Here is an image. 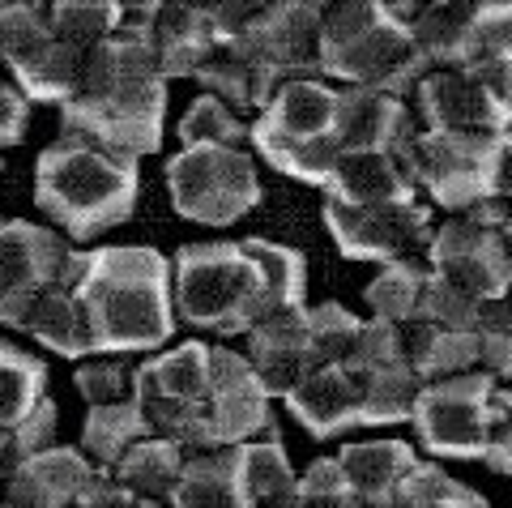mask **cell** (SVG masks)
Here are the masks:
<instances>
[{"instance_id": "2", "label": "cell", "mask_w": 512, "mask_h": 508, "mask_svg": "<svg viewBox=\"0 0 512 508\" xmlns=\"http://www.w3.org/2000/svg\"><path fill=\"white\" fill-rule=\"evenodd\" d=\"M419 380L406 368L402 329L384 321H363L359 346L346 359L316 363L282 393L291 419L316 440H329L346 427L410 423Z\"/></svg>"}, {"instance_id": "32", "label": "cell", "mask_w": 512, "mask_h": 508, "mask_svg": "<svg viewBox=\"0 0 512 508\" xmlns=\"http://www.w3.org/2000/svg\"><path fill=\"white\" fill-rule=\"evenodd\" d=\"M235 453H239V487L248 496V508H291L295 470L278 436L235 444Z\"/></svg>"}, {"instance_id": "39", "label": "cell", "mask_w": 512, "mask_h": 508, "mask_svg": "<svg viewBox=\"0 0 512 508\" xmlns=\"http://www.w3.org/2000/svg\"><path fill=\"white\" fill-rule=\"evenodd\" d=\"M52 9V30L64 39V43H73V47H82V52H90V47H99L107 35H116V26H120V5H111V0H60V5H47Z\"/></svg>"}, {"instance_id": "5", "label": "cell", "mask_w": 512, "mask_h": 508, "mask_svg": "<svg viewBox=\"0 0 512 508\" xmlns=\"http://www.w3.org/2000/svg\"><path fill=\"white\" fill-rule=\"evenodd\" d=\"M427 69L431 65L423 60L414 35L389 18L380 0H346V5L320 9V77H338L342 86L406 99Z\"/></svg>"}, {"instance_id": "10", "label": "cell", "mask_w": 512, "mask_h": 508, "mask_svg": "<svg viewBox=\"0 0 512 508\" xmlns=\"http://www.w3.org/2000/svg\"><path fill=\"white\" fill-rule=\"evenodd\" d=\"M210 389V346L180 342L171 351L137 363V393L133 402L146 419L150 436H163L180 444L184 453L197 449L201 432V406Z\"/></svg>"}, {"instance_id": "7", "label": "cell", "mask_w": 512, "mask_h": 508, "mask_svg": "<svg viewBox=\"0 0 512 508\" xmlns=\"http://www.w3.org/2000/svg\"><path fill=\"white\" fill-rule=\"evenodd\" d=\"M402 163L414 188L440 210L466 214L474 205L504 197L508 201V133H427L414 129L402 146Z\"/></svg>"}, {"instance_id": "47", "label": "cell", "mask_w": 512, "mask_h": 508, "mask_svg": "<svg viewBox=\"0 0 512 508\" xmlns=\"http://www.w3.org/2000/svg\"><path fill=\"white\" fill-rule=\"evenodd\" d=\"M0 508H13V504H0Z\"/></svg>"}, {"instance_id": "9", "label": "cell", "mask_w": 512, "mask_h": 508, "mask_svg": "<svg viewBox=\"0 0 512 508\" xmlns=\"http://www.w3.org/2000/svg\"><path fill=\"white\" fill-rule=\"evenodd\" d=\"M167 188L175 214L205 227H231L261 205V176L248 150H180L167 163Z\"/></svg>"}, {"instance_id": "21", "label": "cell", "mask_w": 512, "mask_h": 508, "mask_svg": "<svg viewBox=\"0 0 512 508\" xmlns=\"http://www.w3.org/2000/svg\"><path fill=\"white\" fill-rule=\"evenodd\" d=\"M244 338H248L244 359L252 363V372L265 385L269 398H274V393L282 398V393L308 372V321H303V308L299 312H269Z\"/></svg>"}, {"instance_id": "46", "label": "cell", "mask_w": 512, "mask_h": 508, "mask_svg": "<svg viewBox=\"0 0 512 508\" xmlns=\"http://www.w3.org/2000/svg\"><path fill=\"white\" fill-rule=\"evenodd\" d=\"M128 508H167V504H154V500H133Z\"/></svg>"}, {"instance_id": "40", "label": "cell", "mask_w": 512, "mask_h": 508, "mask_svg": "<svg viewBox=\"0 0 512 508\" xmlns=\"http://www.w3.org/2000/svg\"><path fill=\"white\" fill-rule=\"evenodd\" d=\"M291 508H367V504L346 487L338 457H316L308 470L295 474Z\"/></svg>"}, {"instance_id": "28", "label": "cell", "mask_w": 512, "mask_h": 508, "mask_svg": "<svg viewBox=\"0 0 512 508\" xmlns=\"http://www.w3.org/2000/svg\"><path fill=\"white\" fill-rule=\"evenodd\" d=\"M82 65H86L82 47L64 43L56 30H47V39L35 47V52L22 56L18 65H9V69H13V77H18V90H22L26 103H56V107H64L77 94Z\"/></svg>"}, {"instance_id": "24", "label": "cell", "mask_w": 512, "mask_h": 508, "mask_svg": "<svg viewBox=\"0 0 512 508\" xmlns=\"http://www.w3.org/2000/svg\"><path fill=\"white\" fill-rule=\"evenodd\" d=\"M146 43L154 52V69L163 82L171 77H192L201 56L210 52L214 30L205 5H154V18L146 26Z\"/></svg>"}, {"instance_id": "43", "label": "cell", "mask_w": 512, "mask_h": 508, "mask_svg": "<svg viewBox=\"0 0 512 508\" xmlns=\"http://www.w3.org/2000/svg\"><path fill=\"white\" fill-rule=\"evenodd\" d=\"M133 500H137V496H133V491H124L116 479H111V470L94 466L90 479H86V487L77 491L73 508H128Z\"/></svg>"}, {"instance_id": "37", "label": "cell", "mask_w": 512, "mask_h": 508, "mask_svg": "<svg viewBox=\"0 0 512 508\" xmlns=\"http://www.w3.org/2000/svg\"><path fill=\"white\" fill-rule=\"evenodd\" d=\"M180 141L184 150H197V146H214V150H239L248 141V124L235 116L231 107H222L210 94L192 99L184 120H180Z\"/></svg>"}, {"instance_id": "35", "label": "cell", "mask_w": 512, "mask_h": 508, "mask_svg": "<svg viewBox=\"0 0 512 508\" xmlns=\"http://www.w3.org/2000/svg\"><path fill=\"white\" fill-rule=\"evenodd\" d=\"M146 432V419H141L137 402H120V406H90L86 423H82V444L86 453L94 457V466L111 470L120 457L133 449V444Z\"/></svg>"}, {"instance_id": "27", "label": "cell", "mask_w": 512, "mask_h": 508, "mask_svg": "<svg viewBox=\"0 0 512 508\" xmlns=\"http://www.w3.org/2000/svg\"><path fill=\"white\" fill-rule=\"evenodd\" d=\"M167 508H248L239 487V453L235 449H197L184 453V470Z\"/></svg>"}, {"instance_id": "36", "label": "cell", "mask_w": 512, "mask_h": 508, "mask_svg": "<svg viewBox=\"0 0 512 508\" xmlns=\"http://www.w3.org/2000/svg\"><path fill=\"white\" fill-rule=\"evenodd\" d=\"M423 278H427V265H384L363 291V304L372 312L367 321H384L402 329L414 316V304H419Z\"/></svg>"}, {"instance_id": "26", "label": "cell", "mask_w": 512, "mask_h": 508, "mask_svg": "<svg viewBox=\"0 0 512 508\" xmlns=\"http://www.w3.org/2000/svg\"><path fill=\"white\" fill-rule=\"evenodd\" d=\"M402 355H406V368L414 372V380L431 385V380H448V376L478 368V333L406 321L402 325Z\"/></svg>"}, {"instance_id": "23", "label": "cell", "mask_w": 512, "mask_h": 508, "mask_svg": "<svg viewBox=\"0 0 512 508\" xmlns=\"http://www.w3.org/2000/svg\"><path fill=\"white\" fill-rule=\"evenodd\" d=\"M192 82H201L205 94L222 107H231L235 116L239 111H261L274 99V86L265 82L248 39H214L210 52L201 56V65L192 69Z\"/></svg>"}, {"instance_id": "11", "label": "cell", "mask_w": 512, "mask_h": 508, "mask_svg": "<svg viewBox=\"0 0 512 508\" xmlns=\"http://www.w3.org/2000/svg\"><path fill=\"white\" fill-rule=\"evenodd\" d=\"M325 227L342 257L376 265H427L431 248V205L423 197L393 205H342L325 197Z\"/></svg>"}, {"instance_id": "4", "label": "cell", "mask_w": 512, "mask_h": 508, "mask_svg": "<svg viewBox=\"0 0 512 508\" xmlns=\"http://www.w3.org/2000/svg\"><path fill=\"white\" fill-rule=\"evenodd\" d=\"M141 171L133 158H116L86 141L56 137L35 163V205L69 240H94L133 218Z\"/></svg>"}, {"instance_id": "22", "label": "cell", "mask_w": 512, "mask_h": 508, "mask_svg": "<svg viewBox=\"0 0 512 508\" xmlns=\"http://www.w3.org/2000/svg\"><path fill=\"white\" fill-rule=\"evenodd\" d=\"M325 197L342 205H393V201H414L419 188H414L402 163V146H397L376 154H338Z\"/></svg>"}, {"instance_id": "8", "label": "cell", "mask_w": 512, "mask_h": 508, "mask_svg": "<svg viewBox=\"0 0 512 508\" xmlns=\"http://www.w3.org/2000/svg\"><path fill=\"white\" fill-rule=\"evenodd\" d=\"M431 69H478L512 60V9L504 5H384Z\"/></svg>"}, {"instance_id": "15", "label": "cell", "mask_w": 512, "mask_h": 508, "mask_svg": "<svg viewBox=\"0 0 512 508\" xmlns=\"http://www.w3.org/2000/svg\"><path fill=\"white\" fill-rule=\"evenodd\" d=\"M261 436H278L265 385L256 380L252 363L239 351L210 346V389H205V406H201L197 449H235V444Z\"/></svg>"}, {"instance_id": "3", "label": "cell", "mask_w": 512, "mask_h": 508, "mask_svg": "<svg viewBox=\"0 0 512 508\" xmlns=\"http://www.w3.org/2000/svg\"><path fill=\"white\" fill-rule=\"evenodd\" d=\"M77 304L86 312L90 355H150L175 333L171 261L146 244L86 248Z\"/></svg>"}, {"instance_id": "45", "label": "cell", "mask_w": 512, "mask_h": 508, "mask_svg": "<svg viewBox=\"0 0 512 508\" xmlns=\"http://www.w3.org/2000/svg\"><path fill=\"white\" fill-rule=\"evenodd\" d=\"M436 508H487V500L483 496H478V491L474 487H453V491H448V496L436 504Z\"/></svg>"}, {"instance_id": "13", "label": "cell", "mask_w": 512, "mask_h": 508, "mask_svg": "<svg viewBox=\"0 0 512 508\" xmlns=\"http://www.w3.org/2000/svg\"><path fill=\"white\" fill-rule=\"evenodd\" d=\"M495 389L500 385L487 372H461L423 385L410 410L419 444L431 457H461V462L483 457Z\"/></svg>"}, {"instance_id": "1", "label": "cell", "mask_w": 512, "mask_h": 508, "mask_svg": "<svg viewBox=\"0 0 512 508\" xmlns=\"http://www.w3.org/2000/svg\"><path fill=\"white\" fill-rule=\"evenodd\" d=\"M150 18L154 5H120L116 35L86 52L77 94L60 107V137L133 163L163 146L167 82L146 43Z\"/></svg>"}, {"instance_id": "38", "label": "cell", "mask_w": 512, "mask_h": 508, "mask_svg": "<svg viewBox=\"0 0 512 508\" xmlns=\"http://www.w3.org/2000/svg\"><path fill=\"white\" fill-rule=\"evenodd\" d=\"M73 385L86 398V406L133 402V393H137V363L124 359V355H90L82 368L73 372Z\"/></svg>"}, {"instance_id": "31", "label": "cell", "mask_w": 512, "mask_h": 508, "mask_svg": "<svg viewBox=\"0 0 512 508\" xmlns=\"http://www.w3.org/2000/svg\"><path fill=\"white\" fill-rule=\"evenodd\" d=\"M180 470H184V449L180 444H171L163 436H141L133 449L111 466V479H116L124 491H133L137 500L167 504L175 483H180Z\"/></svg>"}, {"instance_id": "17", "label": "cell", "mask_w": 512, "mask_h": 508, "mask_svg": "<svg viewBox=\"0 0 512 508\" xmlns=\"http://www.w3.org/2000/svg\"><path fill=\"white\" fill-rule=\"evenodd\" d=\"M320 9L325 5H265L248 47L274 90L282 82H295V77H320L316 73Z\"/></svg>"}, {"instance_id": "30", "label": "cell", "mask_w": 512, "mask_h": 508, "mask_svg": "<svg viewBox=\"0 0 512 508\" xmlns=\"http://www.w3.org/2000/svg\"><path fill=\"white\" fill-rule=\"evenodd\" d=\"M248 141L269 167L282 171V176L316 184V188L329 184L333 163H338V146H333V137H286L278 129H269L265 120L248 124Z\"/></svg>"}, {"instance_id": "42", "label": "cell", "mask_w": 512, "mask_h": 508, "mask_svg": "<svg viewBox=\"0 0 512 508\" xmlns=\"http://www.w3.org/2000/svg\"><path fill=\"white\" fill-rule=\"evenodd\" d=\"M512 423H508V389H495L491 398V419H487V444H483V462L495 470V474H508L512 470Z\"/></svg>"}, {"instance_id": "14", "label": "cell", "mask_w": 512, "mask_h": 508, "mask_svg": "<svg viewBox=\"0 0 512 508\" xmlns=\"http://www.w3.org/2000/svg\"><path fill=\"white\" fill-rule=\"evenodd\" d=\"M427 274L470 304L508 299V231L487 227L470 214H453L431 231Z\"/></svg>"}, {"instance_id": "18", "label": "cell", "mask_w": 512, "mask_h": 508, "mask_svg": "<svg viewBox=\"0 0 512 508\" xmlns=\"http://www.w3.org/2000/svg\"><path fill=\"white\" fill-rule=\"evenodd\" d=\"M410 133H414V120L406 99H393V94H380V90L338 86V107H333V129H329L338 154L397 150L406 146Z\"/></svg>"}, {"instance_id": "25", "label": "cell", "mask_w": 512, "mask_h": 508, "mask_svg": "<svg viewBox=\"0 0 512 508\" xmlns=\"http://www.w3.org/2000/svg\"><path fill=\"white\" fill-rule=\"evenodd\" d=\"M419 462V453L406 440H367V444H346L338 453V470L346 487L367 504V508H384L397 483L410 474V466Z\"/></svg>"}, {"instance_id": "41", "label": "cell", "mask_w": 512, "mask_h": 508, "mask_svg": "<svg viewBox=\"0 0 512 508\" xmlns=\"http://www.w3.org/2000/svg\"><path fill=\"white\" fill-rule=\"evenodd\" d=\"M56 419H60L56 415V402L43 398L18 427H9V436H5V462H0V479H5L13 466H22V462H30V457H39V453L52 449Z\"/></svg>"}, {"instance_id": "29", "label": "cell", "mask_w": 512, "mask_h": 508, "mask_svg": "<svg viewBox=\"0 0 512 508\" xmlns=\"http://www.w3.org/2000/svg\"><path fill=\"white\" fill-rule=\"evenodd\" d=\"M333 107H338V86H329L325 77H295L274 90V99L261 107L256 120L286 137H329Z\"/></svg>"}, {"instance_id": "12", "label": "cell", "mask_w": 512, "mask_h": 508, "mask_svg": "<svg viewBox=\"0 0 512 508\" xmlns=\"http://www.w3.org/2000/svg\"><path fill=\"white\" fill-rule=\"evenodd\" d=\"M512 60L478 69H427L414 86L427 133H508Z\"/></svg>"}, {"instance_id": "19", "label": "cell", "mask_w": 512, "mask_h": 508, "mask_svg": "<svg viewBox=\"0 0 512 508\" xmlns=\"http://www.w3.org/2000/svg\"><path fill=\"white\" fill-rule=\"evenodd\" d=\"M90 457L82 449H69V444H52L47 453L30 457V462L13 466L5 474V487H0V504L13 508H73L77 491L90 479Z\"/></svg>"}, {"instance_id": "33", "label": "cell", "mask_w": 512, "mask_h": 508, "mask_svg": "<svg viewBox=\"0 0 512 508\" xmlns=\"http://www.w3.org/2000/svg\"><path fill=\"white\" fill-rule=\"evenodd\" d=\"M47 398V363L0 342V432L18 427Z\"/></svg>"}, {"instance_id": "20", "label": "cell", "mask_w": 512, "mask_h": 508, "mask_svg": "<svg viewBox=\"0 0 512 508\" xmlns=\"http://www.w3.org/2000/svg\"><path fill=\"white\" fill-rule=\"evenodd\" d=\"M82 269H86V252L73 248L60 269V278L35 299V308H30L26 325H22L39 346H47V351H56L64 359H82V355L90 359L86 312L77 304V278H82Z\"/></svg>"}, {"instance_id": "44", "label": "cell", "mask_w": 512, "mask_h": 508, "mask_svg": "<svg viewBox=\"0 0 512 508\" xmlns=\"http://www.w3.org/2000/svg\"><path fill=\"white\" fill-rule=\"evenodd\" d=\"M26 124H30V103L22 99V90L13 82H0V150L18 146L26 137Z\"/></svg>"}, {"instance_id": "6", "label": "cell", "mask_w": 512, "mask_h": 508, "mask_svg": "<svg viewBox=\"0 0 512 508\" xmlns=\"http://www.w3.org/2000/svg\"><path fill=\"white\" fill-rule=\"evenodd\" d=\"M171 308L192 329L239 338L269 316V295L244 244H188L171 261Z\"/></svg>"}, {"instance_id": "34", "label": "cell", "mask_w": 512, "mask_h": 508, "mask_svg": "<svg viewBox=\"0 0 512 508\" xmlns=\"http://www.w3.org/2000/svg\"><path fill=\"white\" fill-rule=\"evenodd\" d=\"M244 252L265 278V295H269V312H299L308 308V265L295 248L274 244V240H244Z\"/></svg>"}, {"instance_id": "48", "label": "cell", "mask_w": 512, "mask_h": 508, "mask_svg": "<svg viewBox=\"0 0 512 508\" xmlns=\"http://www.w3.org/2000/svg\"><path fill=\"white\" fill-rule=\"evenodd\" d=\"M0 222H5V218H0Z\"/></svg>"}, {"instance_id": "16", "label": "cell", "mask_w": 512, "mask_h": 508, "mask_svg": "<svg viewBox=\"0 0 512 508\" xmlns=\"http://www.w3.org/2000/svg\"><path fill=\"white\" fill-rule=\"evenodd\" d=\"M69 240L30 218L0 222V325L22 329L35 299L60 278Z\"/></svg>"}]
</instances>
